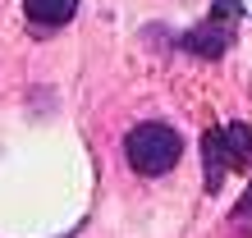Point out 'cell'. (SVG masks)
Listing matches in <instances>:
<instances>
[{
    "label": "cell",
    "instance_id": "cell-5",
    "mask_svg": "<svg viewBox=\"0 0 252 238\" xmlns=\"http://www.w3.org/2000/svg\"><path fill=\"white\" fill-rule=\"evenodd\" d=\"M225 142H229V165L234 170H248L252 165V124H229L225 128Z\"/></svg>",
    "mask_w": 252,
    "mask_h": 238
},
{
    "label": "cell",
    "instance_id": "cell-6",
    "mask_svg": "<svg viewBox=\"0 0 252 238\" xmlns=\"http://www.w3.org/2000/svg\"><path fill=\"white\" fill-rule=\"evenodd\" d=\"M234 225H239L243 234H252V188L243 192V202L234 206Z\"/></svg>",
    "mask_w": 252,
    "mask_h": 238
},
{
    "label": "cell",
    "instance_id": "cell-1",
    "mask_svg": "<svg viewBox=\"0 0 252 238\" xmlns=\"http://www.w3.org/2000/svg\"><path fill=\"white\" fill-rule=\"evenodd\" d=\"M179 156H184V138L170 124H133L124 133V160L133 174H147V178L170 174L179 165Z\"/></svg>",
    "mask_w": 252,
    "mask_h": 238
},
{
    "label": "cell",
    "instance_id": "cell-3",
    "mask_svg": "<svg viewBox=\"0 0 252 238\" xmlns=\"http://www.w3.org/2000/svg\"><path fill=\"white\" fill-rule=\"evenodd\" d=\"M184 51L188 55H202V60H220V55L229 51V32H225V28H216V23L188 28V32H184Z\"/></svg>",
    "mask_w": 252,
    "mask_h": 238
},
{
    "label": "cell",
    "instance_id": "cell-2",
    "mask_svg": "<svg viewBox=\"0 0 252 238\" xmlns=\"http://www.w3.org/2000/svg\"><path fill=\"white\" fill-rule=\"evenodd\" d=\"M202 160H206V192H220V183H225V170H234V165H229L225 128H206V133H202Z\"/></svg>",
    "mask_w": 252,
    "mask_h": 238
},
{
    "label": "cell",
    "instance_id": "cell-7",
    "mask_svg": "<svg viewBox=\"0 0 252 238\" xmlns=\"http://www.w3.org/2000/svg\"><path fill=\"white\" fill-rule=\"evenodd\" d=\"M216 14H220V19H239V14H243V5H239V0H216L211 19H216Z\"/></svg>",
    "mask_w": 252,
    "mask_h": 238
},
{
    "label": "cell",
    "instance_id": "cell-4",
    "mask_svg": "<svg viewBox=\"0 0 252 238\" xmlns=\"http://www.w3.org/2000/svg\"><path fill=\"white\" fill-rule=\"evenodd\" d=\"M23 9L37 28H64L78 14V0H23Z\"/></svg>",
    "mask_w": 252,
    "mask_h": 238
}]
</instances>
